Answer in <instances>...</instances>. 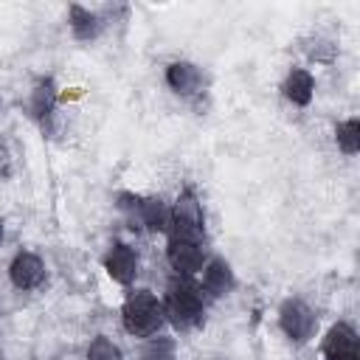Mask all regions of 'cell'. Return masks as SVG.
I'll list each match as a JSON object with an SVG mask.
<instances>
[{"mask_svg":"<svg viewBox=\"0 0 360 360\" xmlns=\"http://www.w3.org/2000/svg\"><path fill=\"white\" fill-rule=\"evenodd\" d=\"M121 318H124V329L129 335H155L158 326L163 323V304L149 292V290H135L127 295L124 307H121Z\"/></svg>","mask_w":360,"mask_h":360,"instance_id":"cell-1","label":"cell"},{"mask_svg":"<svg viewBox=\"0 0 360 360\" xmlns=\"http://www.w3.org/2000/svg\"><path fill=\"white\" fill-rule=\"evenodd\" d=\"M163 312L172 318L174 326H191L202 318V298L197 292L194 284L183 281V278H174L166 290V307Z\"/></svg>","mask_w":360,"mask_h":360,"instance_id":"cell-2","label":"cell"},{"mask_svg":"<svg viewBox=\"0 0 360 360\" xmlns=\"http://www.w3.org/2000/svg\"><path fill=\"white\" fill-rule=\"evenodd\" d=\"M172 236L174 239H191V242H200L202 231H205V217H202V208L197 202V197L191 191H183L180 200L174 202L172 208Z\"/></svg>","mask_w":360,"mask_h":360,"instance_id":"cell-3","label":"cell"},{"mask_svg":"<svg viewBox=\"0 0 360 360\" xmlns=\"http://www.w3.org/2000/svg\"><path fill=\"white\" fill-rule=\"evenodd\" d=\"M278 323H281L284 335L290 340H295V343H304L315 332V315H312V309L304 301H295V298H290V301L281 304Z\"/></svg>","mask_w":360,"mask_h":360,"instance_id":"cell-4","label":"cell"},{"mask_svg":"<svg viewBox=\"0 0 360 360\" xmlns=\"http://www.w3.org/2000/svg\"><path fill=\"white\" fill-rule=\"evenodd\" d=\"M166 256H169V264L180 273V276H191L197 270H202V248L200 242H191V239H169V248H166Z\"/></svg>","mask_w":360,"mask_h":360,"instance_id":"cell-5","label":"cell"},{"mask_svg":"<svg viewBox=\"0 0 360 360\" xmlns=\"http://www.w3.org/2000/svg\"><path fill=\"white\" fill-rule=\"evenodd\" d=\"M323 357L326 360H357V335L346 323H335L323 338Z\"/></svg>","mask_w":360,"mask_h":360,"instance_id":"cell-6","label":"cell"},{"mask_svg":"<svg viewBox=\"0 0 360 360\" xmlns=\"http://www.w3.org/2000/svg\"><path fill=\"white\" fill-rule=\"evenodd\" d=\"M104 267H107V273H110L112 281L129 284V281L138 276V256H135V250H132L129 245H121V242H118V245H112V250L107 253Z\"/></svg>","mask_w":360,"mask_h":360,"instance_id":"cell-7","label":"cell"},{"mask_svg":"<svg viewBox=\"0 0 360 360\" xmlns=\"http://www.w3.org/2000/svg\"><path fill=\"white\" fill-rule=\"evenodd\" d=\"M8 276H11V281H14L17 290H34L42 281L45 267H42L39 256H34V253H17L14 262H11V267H8Z\"/></svg>","mask_w":360,"mask_h":360,"instance_id":"cell-8","label":"cell"},{"mask_svg":"<svg viewBox=\"0 0 360 360\" xmlns=\"http://www.w3.org/2000/svg\"><path fill=\"white\" fill-rule=\"evenodd\" d=\"M166 82L174 93L180 96H188L200 87V70L191 65V62H172L169 70H166Z\"/></svg>","mask_w":360,"mask_h":360,"instance_id":"cell-9","label":"cell"},{"mask_svg":"<svg viewBox=\"0 0 360 360\" xmlns=\"http://www.w3.org/2000/svg\"><path fill=\"white\" fill-rule=\"evenodd\" d=\"M138 217H141V222L149 231H166L169 228V219H172V211H169V205L160 197H146L138 205Z\"/></svg>","mask_w":360,"mask_h":360,"instance_id":"cell-10","label":"cell"},{"mask_svg":"<svg viewBox=\"0 0 360 360\" xmlns=\"http://www.w3.org/2000/svg\"><path fill=\"white\" fill-rule=\"evenodd\" d=\"M202 287L211 292V295H225L231 287H233V273L228 267V262L222 259H214L205 264V273H202Z\"/></svg>","mask_w":360,"mask_h":360,"instance_id":"cell-11","label":"cell"},{"mask_svg":"<svg viewBox=\"0 0 360 360\" xmlns=\"http://www.w3.org/2000/svg\"><path fill=\"white\" fill-rule=\"evenodd\" d=\"M312 90H315V82L307 70H292L284 82V96L292 101V104H309L312 101Z\"/></svg>","mask_w":360,"mask_h":360,"instance_id":"cell-12","label":"cell"},{"mask_svg":"<svg viewBox=\"0 0 360 360\" xmlns=\"http://www.w3.org/2000/svg\"><path fill=\"white\" fill-rule=\"evenodd\" d=\"M70 28H73V34H76L79 39H93V37L98 34L101 22H98V17L90 14L87 8H82V6H70Z\"/></svg>","mask_w":360,"mask_h":360,"instance_id":"cell-13","label":"cell"},{"mask_svg":"<svg viewBox=\"0 0 360 360\" xmlns=\"http://www.w3.org/2000/svg\"><path fill=\"white\" fill-rule=\"evenodd\" d=\"M338 146L346 152V155H354L360 149V121L357 118H349L338 127Z\"/></svg>","mask_w":360,"mask_h":360,"instance_id":"cell-14","label":"cell"},{"mask_svg":"<svg viewBox=\"0 0 360 360\" xmlns=\"http://www.w3.org/2000/svg\"><path fill=\"white\" fill-rule=\"evenodd\" d=\"M51 110H53V84L51 82H39L37 90H34V98H31V112L37 118H45Z\"/></svg>","mask_w":360,"mask_h":360,"instance_id":"cell-15","label":"cell"},{"mask_svg":"<svg viewBox=\"0 0 360 360\" xmlns=\"http://www.w3.org/2000/svg\"><path fill=\"white\" fill-rule=\"evenodd\" d=\"M143 360H174V340H169V338H152L143 346Z\"/></svg>","mask_w":360,"mask_h":360,"instance_id":"cell-16","label":"cell"},{"mask_svg":"<svg viewBox=\"0 0 360 360\" xmlns=\"http://www.w3.org/2000/svg\"><path fill=\"white\" fill-rule=\"evenodd\" d=\"M87 360H121V349L107 338H96L87 346Z\"/></svg>","mask_w":360,"mask_h":360,"instance_id":"cell-17","label":"cell"},{"mask_svg":"<svg viewBox=\"0 0 360 360\" xmlns=\"http://www.w3.org/2000/svg\"><path fill=\"white\" fill-rule=\"evenodd\" d=\"M0 236H3V222H0Z\"/></svg>","mask_w":360,"mask_h":360,"instance_id":"cell-18","label":"cell"}]
</instances>
